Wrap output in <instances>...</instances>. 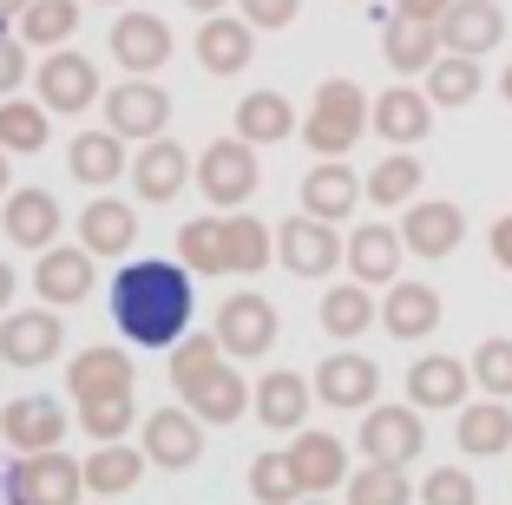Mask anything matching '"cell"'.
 Masks as SVG:
<instances>
[{"label":"cell","mask_w":512,"mask_h":505,"mask_svg":"<svg viewBox=\"0 0 512 505\" xmlns=\"http://www.w3.org/2000/svg\"><path fill=\"white\" fill-rule=\"evenodd\" d=\"M112 315L138 348H178L184 322H191V283L178 263H132L112 283Z\"/></svg>","instance_id":"obj_1"},{"label":"cell","mask_w":512,"mask_h":505,"mask_svg":"<svg viewBox=\"0 0 512 505\" xmlns=\"http://www.w3.org/2000/svg\"><path fill=\"white\" fill-rule=\"evenodd\" d=\"M368 119H375V112H368V92L355 86V79H329V86L316 92V112H309L302 138H309V151H316L322 164H342Z\"/></svg>","instance_id":"obj_2"},{"label":"cell","mask_w":512,"mask_h":505,"mask_svg":"<svg viewBox=\"0 0 512 505\" xmlns=\"http://www.w3.org/2000/svg\"><path fill=\"white\" fill-rule=\"evenodd\" d=\"M86 492V466L66 453H27L7 466V505H79Z\"/></svg>","instance_id":"obj_3"},{"label":"cell","mask_w":512,"mask_h":505,"mask_svg":"<svg viewBox=\"0 0 512 505\" xmlns=\"http://www.w3.org/2000/svg\"><path fill=\"white\" fill-rule=\"evenodd\" d=\"M165 119H171L165 86H151V79H125V86H112V99H106V132H119V138H145V145H158Z\"/></svg>","instance_id":"obj_4"},{"label":"cell","mask_w":512,"mask_h":505,"mask_svg":"<svg viewBox=\"0 0 512 505\" xmlns=\"http://www.w3.org/2000/svg\"><path fill=\"white\" fill-rule=\"evenodd\" d=\"M197 184H204V197L211 204H243V197L256 191V151L243 145V138H217L204 158H197Z\"/></svg>","instance_id":"obj_5"},{"label":"cell","mask_w":512,"mask_h":505,"mask_svg":"<svg viewBox=\"0 0 512 505\" xmlns=\"http://www.w3.org/2000/svg\"><path fill=\"white\" fill-rule=\"evenodd\" d=\"M66 427H73V420L60 414V401H46V394L7 401V414H0V433H7V446H14L20 460H27V453H60Z\"/></svg>","instance_id":"obj_6"},{"label":"cell","mask_w":512,"mask_h":505,"mask_svg":"<svg viewBox=\"0 0 512 505\" xmlns=\"http://www.w3.org/2000/svg\"><path fill=\"white\" fill-rule=\"evenodd\" d=\"M197 453H204V420H197L191 407H158V414L145 420V460H158L165 473L197 466Z\"/></svg>","instance_id":"obj_7"},{"label":"cell","mask_w":512,"mask_h":505,"mask_svg":"<svg viewBox=\"0 0 512 505\" xmlns=\"http://www.w3.org/2000/svg\"><path fill=\"white\" fill-rule=\"evenodd\" d=\"M499 40H506V14H499L493 0H453L447 20H440V46H447L453 60H480Z\"/></svg>","instance_id":"obj_8"},{"label":"cell","mask_w":512,"mask_h":505,"mask_svg":"<svg viewBox=\"0 0 512 505\" xmlns=\"http://www.w3.org/2000/svg\"><path fill=\"white\" fill-rule=\"evenodd\" d=\"M270 342H276V309L263 296H230L224 309H217V348H230V355H270Z\"/></svg>","instance_id":"obj_9"},{"label":"cell","mask_w":512,"mask_h":505,"mask_svg":"<svg viewBox=\"0 0 512 505\" xmlns=\"http://www.w3.org/2000/svg\"><path fill=\"white\" fill-rule=\"evenodd\" d=\"M276 250H283V263L296 269V276H329L335 263H348V243L316 217H289L283 230H276Z\"/></svg>","instance_id":"obj_10"},{"label":"cell","mask_w":512,"mask_h":505,"mask_svg":"<svg viewBox=\"0 0 512 505\" xmlns=\"http://www.w3.org/2000/svg\"><path fill=\"white\" fill-rule=\"evenodd\" d=\"M178 394H184V407H191L197 420H217V427L243 420V407L256 401L250 387H243V374H237V368H224V361H211V368L197 374L191 387H178Z\"/></svg>","instance_id":"obj_11"},{"label":"cell","mask_w":512,"mask_h":505,"mask_svg":"<svg viewBox=\"0 0 512 505\" xmlns=\"http://www.w3.org/2000/svg\"><path fill=\"white\" fill-rule=\"evenodd\" d=\"M362 453L368 466H407L414 453H421V420H414V407H375V414L362 420Z\"/></svg>","instance_id":"obj_12"},{"label":"cell","mask_w":512,"mask_h":505,"mask_svg":"<svg viewBox=\"0 0 512 505\" xmlns=\"http://www.w3.org/2000/svg\"><path fill=\"white\" fill-rule=\"evenodd\" d=\"M112 60L125 66V73H158V66L171 60V27L158 14H125L119 27H112Z\"/></svg>","instance_id":"obj_13"},{"label":"cell","mask_w":512,"mask_h":505,"mask_svg":"<svg viewBox=\"0 0 512 505\" xmlns=\"http://www.w3.org/2000/svg\"><path fill=\"white\" fill-rule=\"evenodd\" d=\"M53 355H60V315L27 309V315H7L0 322V361L7 368H40Z\"/></svg>","instance_id":"obj_14"},{"label":"cell","mask_w":512,"mask_h":505,"mask_svg":"<svg viewBox=\"0 0 512 505\" xmlns=\"http://www.w3.org/2000/svg\"><path fill=\"white\" fill-rule=\"evenodd\" d=\"M66 387H73V401L92 407V401H119V394H132V361L119 355V348H86V355L66 368Z\"/></svg>","instance_id":"obj_15"},{"label":"cell","mask_w":512,"mask_h":505,"mask_svg":"<svg viewBox=\"0 0 512 505\" xmlns=\"http://www.w3.org/2000/svg\"><path fill=\"white\" fill-rule=\"evenodd\" d=\"M460 237H467V217H460V204H414L401 217V243L414 256H453L460 250Z\"/></svg>","instance_id":"obj_16"},{"label":"cell","mask_w":512,"mask_h":505,"mask_svg":"<svg viewBox=\"0 0 512 505\" xmlns=\"http://www.w3.org/2000/svg\"><path fill=\"white\" fill-rule=\"evenodd\" d=\"M92 99H99V73H92V60H79V53H53V60L40 66V105H46V112H86Z\"/></svg>","instance_id":"obj_17"},{"label":"cell","mask_w":512,"mask_h":505,"mask_svg":"<svg viewBox=\"0 0 512 505\" xmlns=\"http://www.w3.org/2000/svg\"><path fill=\"white\" fill-rule=\"evenodd\" d=\"M375 387H381V368L368 355H329L322 374H316L322 407H368V401H375Z\"/></svg>","instance_id":"obj_18"},{"label":"cell","mask_w":512,"mask_h":505,"mask_svg":"<svg viewBox=\"0 0 512 505\" xmlns=\"http://www.w3.org/2000/svg\"><path fill=\"white\" fill-rule=\"evenodd\" d=\"M138 237V217L119 204V197H92L86 210H79V250L92 256H125Z\"/></svg>","instance_id":"obj_19"},{"label":"cell","mask_w":512,"mask_h":505,"mask_svg":"<svg viewBox=\"0 0 512 505\" xmlns=\"http://www.w3.org/2000/svg\"><path fill=\"white\" fill-rule=\"evenodd\" d=\"M381 53H388L394 73H434L440 60H447V46H440V27H421V20H388V33H381Z\"/></svg>","instance_id":"obj_20"},{"label":"cell","mask_w":512,"mask_h":505,"mask_svg":"<svg viewBox=\"0 0 512 505\" xmlns=\"http://www.w3.org/2000/svg\"><path fill=\"white\" fill-rule=\"evenodd\" d=\"M467 361H453V355H427L407 368V401L414 407H460L467 401Z\"/></svg>","instance_id":"obj_21"},{"label":"cell","mask_w":512,"mask_h":505,"mask_svg":"<svg viewBox=\"0 0 512 505\" xmlns=\"http://www.w3.org/2000/svg\"><path fill=\"white\" fill-rule=\"evenodd\" d=\"M132 178H138V197H145V204H171V197L184 191V178H191V158H184L171 138H158V145H145L132 158Z\"/></svg>","instance_id":"obj_22"},{"label":"cell","mask_w":512,"mask_h":505,"mask_svg":"<svg viewBox=\"0 0 512 505\" xmlns=\"http://www.w3.org/2000/svg\"><path fill=\"white\" fill-rule=\"evenodd\" d=\"M0 223H7V243H20V250H46V243L60 237V204H53V191H14Z\"/></svg>","instance_id":"obj_23"},{"label":"cell","mask_w":512,"mask_h":505,"mask_svg":"<svg viewBox=\"0 0 512 505\" xmlns=\"http://www.w3.org/2000/svg\"><path fill=\"white\" fill-rule=\"evenodd\" d=\"M289 460H296L302 492H329V486H342V479H355V473H348V453H342V440H335V433H296Z\"/></svg>","instance_id":"obj_24"},{"label":"cell","mask_w":512,"mask_h":505,"mask_svg":"<svg viewBox=\"0 0 512 505\" xmlns=\"http://www.w3.org/2000/svg\"><path fill=\"white\" fill-rule=\"evenodd\" d=\"M401 230H381V223H368V230H355L348 237V269H355V283H388L394 289V269H401Z\"/></svg>","instance_id":"obj_25"},{"label":"cell","mask_w":512,"mask_h":505,"mask_svg":"<svg viewBox=\"0 0 512 505\" xmlns=\"http://www.w3.org/2000/svg\"><path fill=\"white\" fill-rule=\"evenodd\" d=\"M256 414H263V427L276 433H302V420H309V381L302 374H263V387H256Z\"/></svg>","instance_id":"obj_26"},{"label":"cell","mask_w":512,"mask_h":505,"mask_svg":"<svg viewBox=\"0 0 512 505\" xmlns=\"http://www.w3.org/2000/svg\"><path fill=\"white\" fill-rule=\"evenodd\" d=\"M355 197H362V184H355V171L348 164H316L309 178H302V210L316 223H335L355 210Z\"/></svg>","instance_id":"obj_27"},{"label":"cell","mask_w":512,"mask_h":505,"mask_svg":"<svg viewBox=\"0 0 512 505\" xmlns=\"http://www.w3.org/2000/svg\"><path fill=\"white\" fill-rule=\"evenodd\" d=\"M33 283H40L46 302H86L92 296V250H66V243H60V250H46Z\"/></svg>","instance_id":"obj_28"},{"label":"cell","mask_w":512,"mask_h":505,"mask_svg":"<svg viewBox=\"0 0 512 505\" xmlns=\"http://www.w3.org/2000/svg\"><path fill=\"white\" fill-rule=\"evenodd\" d=\"M427 125H434V105H427L421 92L394 86V92L375 99V132L388 138V145H414V138H427Z\"/></svg>","instance_id":"obj_29"},{"label":"cell","mask_w":512,"mask_h":505,"mask_svg":"<svg viewBox=\"0 0 512 505\" xmlns=\"http://www.w3.org/2000/svg\"><path fill=\"white\" fill-rule=\"evenodd\" d=\"M381 322H388V335L414 342V335H427V328L440 322V296L427 283H394L388 302H381Z\"/></svg>","instance_id":"obj_30"},{"label":"cell","mask_w":512,"mask_h":505,"mask_svg":"<svg viewBox=\"0 0 512 505\" xmlns=\"http://www.w3.org/2000/svg\"><path fill=\"white\" fill-rule=\"evenodd\" d=\"M197 60L211 66L217 79H230V73H243L250 66V20H204V33H197Z\"/></svg>","instance_id":"obj_31"},{"label":"cell","mask_w":512,"mask_h":505,"mask_svg":"<svg viewBox=\"0 0 512 505\" xmlns=\"http://www.w3.org/2000/svg\"><path fill=\"white\" fill-rule=\"evenodd\" d=\"M296 132V112H289L283 92H250V99L237 105V138L243 145H276V138Z\"/></svg>","instance_id":"obj_32"},{"label":"cell","mask_w":512,"mask_h":505,"mask_svg":"<svg viewBox=\"0 0 512 505\" xmlns=\"http://www.w3.org/2000/svg\"><path fill=\"white\" fill-rule=\"evenodd\" d=\"M73 178L79 184H112L125 171V145H119V132H79L73 138Z\"/></svg>","instance_id":"obj_33"},{"label":"cell","mask_w":512,"mask_h":505,"mask_svg":"<svg viewBox=\"0 0 512 505\" xmlns=\"http://www.w3.org/2000/svg\"><path fill=\"white\" fill-rule=\"evenodd\" d=\"M460 446H467V453H480V460L506 453V446H512V414L499 401L467 407V414H460Z\"/></svg>","instance_id":"obj_34"},{"label":"cell","mask_w":512,"mask_h":505,"mask_svg":"<svg viewBox=\"0 0 512 505\" xmlns=\"http://www.w3.org/2000/svg\"><path fill=\"white\" fill-rule=\"evenodd\" d=\"M224 263H230V276H250V269H263L270 263V230L256 217H224Z\"/></svg>","instance_id":"obj_35"},{"label":"cell","mask_w":512,"mask_h":505,"mask_svg":"<svg viewBox=\"0 0 512 505\" xmlns=\"http://www.w3.org/2000/svg\"><path fill=\"white\" fill-rule=\"evenodd\" d=\"M250 492L263 505H302L296 460H289V453H256V460H250Z\"/></svg>","instance_id":"obj_36"},{"label":"cell","mask_w":512,"mask_h":505,"mask_svg":"<svg viewBox=\"0 0 512 505\" xmlns=\"http://www.w3.org/2000/svg\"><path fill=\"white\" fill-rule=\"evenodd\" d=\"M138 473H145V453H132V446H99L86 460V486L92 492H132Z\"/></svg>","instance_id":"obj_37"},{"label":"cell","mask_w":512,"mask_h":505,"mask_svg":"<svg viewBox=\"0 0 512 505\" xmlns=\"http://www.w3.org/2000/svg\"><path fill=\"white\" fill-rule=\"evenodd\" d=\"M73 27H79V0H33L27 14H20V33H27L33 46L73 40Z\"/></svg>","instance_id":"obj_38"},{"label":"cell","mask_w":512,"mask_h":505,"mask_svg":"<svg viewBox=\"0 0 512 505\" xmlns=\"http://www.w3.org/2000/svg\"><path fill=\"white\" fill-rule=\"evenodd\" d=\"M368 322H375V296H368L362 283L329 289V296H322V328H329V335H362Z\"/></svg>","instance_id":"obj_39"},{"label":"cell","mask_w":512,"mask_h":505,"mask_svg":"<svg viewBox=\"0 0 512 505\" xmlns=\"http://www.w3.org/2000/svg\"><path fill=\"white\" fill-rule=\"evenodd\" d=\"M427 99L434 105H473L480 99V60H440L434 73H427Z\"/></svg>","instance_id":"obj_40"},{"label":"cell","mask_w":512,"mask_h":505,"mask_svg":"<svg viewBox=\"0 0 512 505\" xmlns=\"http://www.w3.org/2000/svg\"><path fill=\"white\" fill-rule=\"evenodd\" d=\"M40 145H46V105L7 99L0 105V151L14 158V151H40Z\"/></svg>","instance_id":"obj_41"},{"label":"cell","mask_w":512,"mask_h":505,"mask_svg":"<svg viewBox=\"0 0 512 505\" xmlns=\"http://www.w3.org/2000/svg\"><path fill=\"white\" fill-rule=\"evenodd\" d=\"M178 256H184L191 269H211V276H217V269H230V263H224V217L184 223V230H178Z\"/></svg>","instance_id":"obj_42"},{"label":"cell","mask_w":512,"mask_h":505,"mask_svg":"<svg viewBox=\"0 0 512 505\" xmlns=\"http://www.w3.org/2000/svg\"><path fill=\"white\" fill-rule=\"evenodd\" d=\"M414 191H421V158H381V164H375V178H368V197H375V210L407 204Z\"/></svg>","instance_id":"obj_43"},{"label":"cell","mask_w":512,"mask_h":505,"mask_svg":"<svg viewBox=\"0 0 512 505\" xmlns=\"http://www.w3.org/2000/svg\"><path fill=\"white\" fill-rule=\"evenodd\" d=\"M407 499H414V486L401 466H368L348 479V505H407Z\"/></svg>","instance_id":"obj_44"},{"label":"cell","mask_w":512,"mask_h":505,"mask_svg":"<svg viewBox=\"0 0 512 505\" xmlns=\"http://www.w3.org/2000/svg\"><path fill=\"white\" fill-rule=\"evenodd\" d=\"M132 394H119V401H92V407H79V427L92 433L99 446H119V433L132 427Z\"/></svg>","instance_id":"obj_45"},{"label":"cell","mask_w":512,"mask_h":505,"mask_svg":"<svg viewBox=\"0 0 512 505\" xmlns=\"http://www.w3.org/2000/svg\"><path fill=\"white\" fill-rule=\"evenodd\" d=\"M473 374H480V387H493V394H512V342H480Z\"/></svg>","instance_id":"obj_46"},{"label":"cell","mask_w":512,"mask_h":505,"mask_svg":"<svg viewBox=\"0 0 512 505\" xmlns=\"http://www.w3.org/2000/svg\"><path fill=\"white\" fill-rule=\"evenodd\" d=\"M421 499L427 505H473V479L467 473H427Z\"/></svg>","instance_id":"obj_47"},{"label":"cell","mask_w":512,"mask_h":505,"mask_svg":"<svg viewBox=\"0 0 512 505\" xmlns=\"http://www.w3.org/2000/svg\"><path fill=\"white\" fill-rule=\"evenodd\" d=\"M243 20H250V27H289V20H296V0H243Z\"/></svg>","instance_id":"obj_48"},{"label":"cell","mask_w":512,"mask_h":505,"mask_svg":"<svg viewBox=\"0 0 512 505\" xmlns=\"http://www.w3.org/2000/svg\"><path fill=\"white\" fill-rule=\"evenodd\" d=\"M20 79H27V53H20V40H7V33H0V92L14 99Z\"/></svg>","instance_id":"obj_49"},{"label":"cell","mask_w":512,"mask_h":505,"mask_svg":"<svg viewBox=\"0 0 512 505\" xmlns=\"http://www.w3.org/2000/svg\"><path fill=\"white\" fill-rule=\"evenodd\" d=\"M453 0H401V20H421V27H440Z\"/></svg>","instance_id":"obj_50"},{"label":"cell","mask_w":512,"mask_h":505,"mask_svg":"<svg viewBox=\"0 0 512 505\" xmlns=\"http://www.w3.org/2000/svg\"><path fill=\"white\" fill-rule=\"evenodd\" d=\"M493 256L512 269V217H499V223H493Z\"/></svg>","instance_id":"obj_51"},{"label":"cell","mask_w":512,"mask_h":505,"mask_svg":"<svg viewBox=\"0 0 512 505\" xmlns=\"http://www.w3.org/2000/svg\"><path fill=\"white\" fill-rule=\"evenodd\" d=\"M7 302H14V269L0 263V322H7Z\"/></svg>","instance_id":"obj_52"},{"label":"cell","mask_w":512,"mask_h":505,"mask_svg":"<svg viewBox=\"0 0 512 505\" xmlns=\"http://www.w3.org/2000/svg\"><path fill=\"white\" fill-rule=\"evenodd\" d=\"M184 7H197V14H211V20H217V7H224V0H184Z\"/></svg>","instance_id":"obj_53"},{"label":"cell","mask_w":512,"mask_h":505,"mask_svg":"<svg viewBox=\"0 0 512 505\" xmlns=\"http://www.w3.org/2000/svg\"><path fill=\"white\" fill-rule=\"evenodd\" d=\"M0 197H14V191H7V151H0Z\"/></svg>","instance_id":"obj_54"},{"label":"cell","mask_w":512,"mask_h":505,"mask_svg":"<svg viewBox=\"0 0 512 505\" xmlns=\"http://www.w3.org/2000/svg\"><path fill=\"white\" fill-rule=\"evenodd\" d=\"M499 92H506V105H512V66H506V79H499Z\"/></svg>","instance_id":"obj_55"},{"label":"cell","mask_w":512,"mask_h":505,"mask_svg":"<svg viewBox=\"0 0 512 505\" xmlns=\"http://www.w3.org/2000/svg\"><path fill=\"white\" fill-rule=\"evenodd\" d=\"M302 505H329V499H302Z\"/></svg>","instance_id":"obj_56"},{"label":"cell","mask_w":512,"mask_h":505,"mask_svg":"<svg viewBox=\"0 0 512 505\" xmlns=\"http://www.w3.org/2000/svg\"><path fill=\"white\" fill-rule=\"evenodd\" d=\"M0 27H7V20H0Z\"/></svg>","instance_id":"obj_57"}]
</instances>
